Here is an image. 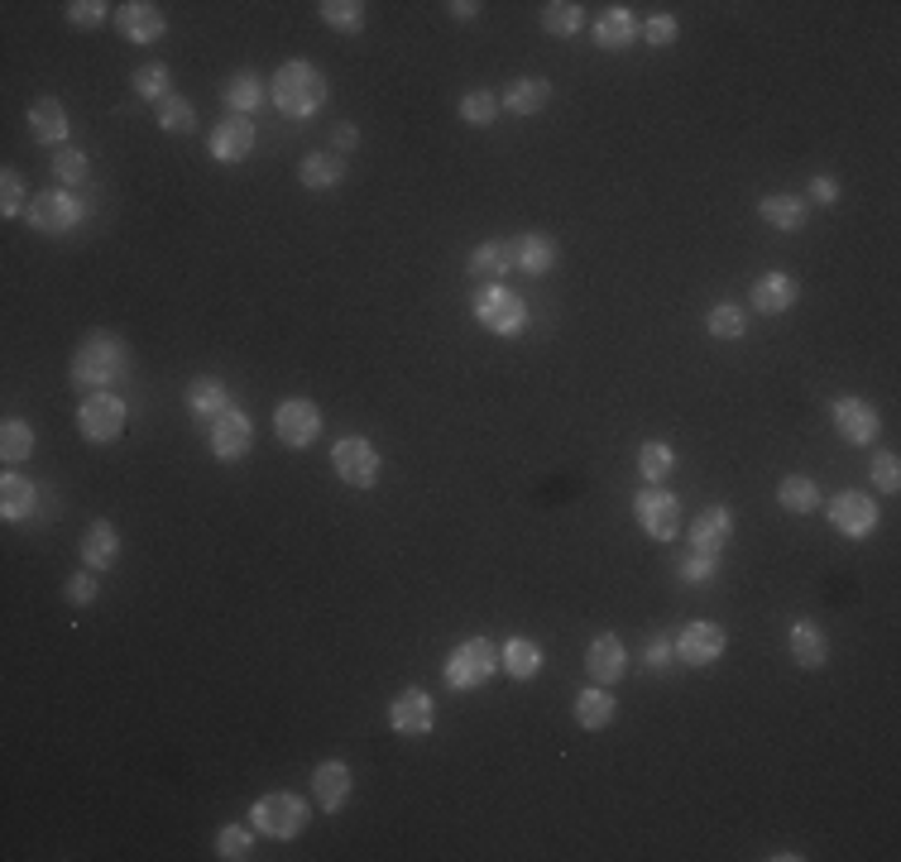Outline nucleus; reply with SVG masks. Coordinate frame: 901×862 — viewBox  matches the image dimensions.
<instances>
[{
  "label": "nucleus",
  "instance_id": "nucleus-28",
  "mask_svg": "<svg viewBox=\"0 0 901 862\" xmlns=\"http://www.w3.org/2000/svg\"><path fill=\"white\" fill-rule=\"evenodd\" d=\"M187 408H192V417H202V422L212 427L216 417L230 408V398H226V384H221V379H212V374H202V379H192V384H187Z\"/></svg>",
  "mask_w": 901,
  "mask_h": 862
},
{
  "label": "nucleus",
  "instance_id": "nucleus-46",
  "mask_svg": "<svg viewBox=\"0 0 901 862\" xmlns=\"http://www.w3.org/2000/svg\"><path fill=\"white\" fill-rule=\"evenodd\" d=\"M87 173H92V163H87V154H82V149H58V154H53V177H58V183L63 187H77V183H87Z\"/></svg>",
  "mask_w": 901,
  "mask_h": 862
},
{
  "label": "nucleus",
  "instance_id": "nucleus-32",
  "mask_svg": "<svg viewBox=\"0 0 901 862\" xmlns=\"http://www.w3.org/2000/svg\"><path fill=\"white\" fill-rule=\"evenodd\" d=\"M465 269H470V278H475L480 288H494L498 278H504V273L513 269V263H508V245L498 240V245H480V249H470Z\"/></svg>",
  "mask_w": 901,
  "mask_h": 862
},
{
  "label": "nucleus",
  "instance_id": "nucleus-27",
  "mask_svg": "<svg viewBox=\"0 0 901 862\" xmlns=\"http://www.w3.org/2000/svg\"><path fill=\"white\" fill-rule=\"evenodd\" d=\"M120 556V532L110 527L106 518L87 527V537H82V561H87V570H110Z\"/></svg>",
  "mask_w": 901,
  "mask_h": 862
},
{
  "label": "nucleus",
  "instance_id": "nucleus-2",
  "mask_svg": "<svg viewBox=\"0 0 901 862\" xmlns=\"http://www.w3.org/2000/svg\"><path fill=\"white\" fill-rule=\"evenodd\" d=\"M269 96H273V106H279L288 120H308V116H317V110L326 106V77L317 73L312 63L293 58V63H283L279 73H273Z\"/></svg>",
  "mask_w": 901,
  "mask_h": 862
},
{
  "label": "nucleus",
  "instance_id": "nucleus-40",
  "mask_svg": "<svg viewBox=\"0 0 901 862\" xmlns=\"http://www.w3.org/2000/svg\"><path fill=\"white\" fill-rule=\"evenodd\" d=\"M705 331H710L715 341H739L748 331V316H743V308H733V302H719V308H710V316H705Z\"/></svg>",
  "mask_w": 901,
  "mask_h": 862
},
{
  "label": "nucleus",
  "instance_id": "nucleus-31",
  "mask_svg": "<svg viewBox=\"0 0 901 862\" xmlns=\"http://www.w3.org/2000/svg\"><path fill=\"white\" fill-rule=\"evenodd\" d=\"M758 216L768 220L772 230H801L806 226V202L792 197V192H772V197L758 202Z\"/></svg>",
  "mask_w": 901,
  "mask_h": 862
},
{
  "label": "nucleus",
  "instance_id": "nucleus-54",
  "mask_svg": "<svg viewBox=\"0 0 901 862\" xmlns=\"http://www.w3.org/2000/svg\"><path fill=\"white\" fill-rule=\"evenodd\" d=\"M676 661V643H672V637H653V643H647V666H653V671H667V666Z\"/></svg>",
  "mask_w": 901,
  "mask_h": 862
},
{
  "label": "nucleus",
  "instance_id": "nucleus-15",
  "mask_svg": "<svg viewBox=\"0 0 901 862\" xmlns=\"http://www.w3.org/2000/svg\"><path fill=\"white\" fill-rule=\"evenodd\" d=\"M116 30L130 39V44H159V39L169 34V20H163V10L149 6V0H125V6H116Z\"/></svg>",
  "mask_w": 901,
  "mask_h": 862
},
{
  "label": "nucleus",
  "instance_id": "nucleus-41",
  "mask_svg": "<svg viewBox=\"0 0 901 862\" xmlns=\"http://www.w3.org/2000/svg\"><path fill=\"white\" fill-rule=\"evenodd\" d=\"M169 82H173V73L163 63H144V67H135V73H130V87L140 91L144 101H163V96H173Z\"/></svg>",
  "mask_w": 901,
  "mask_h": 862
},
{
  "label": "nucleus",
  "instance_id": "nucleus-3",
  "mask_svg": "<svg viewBox=\"0 0 901 862\" xmlns=\"http://www.w3.org/2000/svg\"><path fill=\"white\" fill-rule=\"evenodd\" d=\"M308 819H312L308 800L293 796V790H269V796H259L249 805V825L259 833H269V839H298L308 829Z\"/></svg>",
  "mask_w": 901,
  "mask_h": 862
},
{
  "label": "nucleus",
  "instance_id": "nucleus-22",
  "mask_svg": "<svg viewBox=\"0 0 901 862\" xmlns=\"http://www.w3.org/2000/svg\"><path fill=\"white\" fill-rule=\"evenodd\" d=\"M586 671L594 686H614V680H623V671H629V651H623V643L614 633L594 637L590 651H586Z\"/></svg>",
  "mask_w": 901,
  "mask_h": 862
},
{
  "label": "nucleus",
  "instance_id": "nucleus-34",
  "mask_svg": "<svg viewBox=\"0 0 901 862\" xmlns=\"http://www.w3.org/2000/svg\"><path fill=\"white\" fill-rule=\"evenodd\" d=\"M777 504L786 513H796V518H806V513L820 508V489H815V480H806V475H786L777 484Z\"/></svg>",
  "mask_w": 901,
  "mask_h": 862
},
{
  "label": "nucleus",
  "instance_id": "nucleus-24",
  "mask_svg": "<svg viewBox=\"0 0 901 862\" xmlns=\"http://www.w3.org/2000/svg\"><path fill=\"white\" fill-rule=\"evenodd\" d=\"M312 796H317V805H322L326 815L345 810V800H351V767H345L341 757L322 762V767L312 772Z\"/></svg>",
  "mask_w": 901,
  "mask_h": 862
},
{
  "label": "nucleus",
  "instance_id": "nucleus-39",
  "mask_svg": "<svg viewBox=\"0 0 901 862\" xmlns=\"http://www.w3.org/2000/svg\"><path fill=\"white\" fill-rule=\"evenodd\" d=\"M259 101H265V82H259V73H235L230 87H226V106L230 116H249Z\"/></svg>",
  "mask_w": 901,
  "mask_h": 862
},
{
  "label": "nucleus",
  "instance_id": "nucleus-47",
  "mask_svg": "<svg viewBox=\"0 0 901 862\" xmlns=\"http://www.w3.org/2000/svg\"><path fill=\"white\" fill-rule=\"evenodd\" d=\"M249 853H255V839H249V829L240 825H226L216 833V858H226V862H245Z\"/></svg>",
  "mask_w": 901,
  "mask_h": 862
},
{
  "label": "nucleus",
  "instance_id": "nucleus-12",
  "mask_svg": "<svg viewBox=\"0 0 901 862\" xmlns=\"http://www.w3.org/2000/svg\"><path fill=\"white\" fill-rule=\"evenodd\" d=\"M725 647H729V633L719 628V623H710V618H696V623H686L682 628V637H676V661L682 666H710V661H719L725 657Z\"/></svg>",
  "mask_w": 901,
  "mask_h": 862
},
{
  "label": "nucleus",
  "instance_id": "nucleus-11",
  "mask_svg": "<svg viewBox=\"0 0 901 862\" xmlns=\"http://www.w3.org/2000/svg\"><path fill=\"white\" fill-rule=\"evenodd\" d=\"M273 431H279L283 446L308 451L312 441L322 437V412H317V402H308V398H288L273 408Z\"/></svg>",
  "mask_w": 901,
  "mask_h": 862
},
{
  "label": "nucleus",
  "instance_id": "nucleus-37",
  "mask_svg": "<svg viewBox=\"0 0 901 862\" xmlns=\"http://www.w3.org/2000/svg\"><path fill=\"white\" fill-rule=\"evenodd\" d=\"M580 24H586V6H576V0H551V6H543V30L547 34L571 39Z\"/></svg>",
  "mask_w": 901,
  "mask_h": 862
},
{
  "label": "nucleus",
  "instance_id": "nucleus-10",
  "mask_svg": "<svg viewBox=\"0 0 901 862\" xmlns=\"http://www.w3.org/2000/svg\"><path fill=\"white\" fill-rule=\"evenodd\" d=\"M206 446H212V455L221 465H235V461H245L249 446H255V422L240 412V408H226L212 422V431H206Z\"/></svg>",
  "mask_w": 901,
  "mask_h": 862
},
{
  "label": "nucleus",
  "instance_id": "nucleus-55",
  "mask_svg": "<svg viewBox=\"0 0 901 862\" xmlns=\"http://www.w3.org/2000/svg\"><path fill=\"white\" fill-rule=\"evenodd\" d=\"M331 144H336V149H331V154H351V149L360 144V130H355V125H336V134H331Z\"/></svg>",
  "mask_w": 901,
  "mask_h": 862
},
{
  "label": "nucleus",
  "instance_id": "nucleus-51",
  "mask_svg": "<svg viewBox=\"0 0 901 862\" xmlns=\"http://www.w3.org/2000/svg\"><path fill=\"white\" fill-rule=\"evenodd\" d=\"M63 600H67V604H77V608H87V604L96 600V575H92V570H77V575H67Z\"/></svg>",
  "mask_w": 901,
  "mask_h": 862
},
{
  "label": "nucleus",
  "instance_id": "nucleus-16",
  "mask_svg": "<svg viewBox=\"0 0 901 862\" xmlns=\"http://www.w3.org/2000/svg\"><path fill=\"white\" fill-rule=\"evenodd\" d=\"M686 541H690V551H710L719 556L733 541V513L725 504H710V508H700L696 518H690L686 527Z\"/></svg>",
  "mask_w": 901,
  "mask_h": 862
},
{
  "label": "nucleus",
  "instance_id": "nucleus-17",
  "mask_svg": "<svg viewBox=\"0 0 901 862\" xmlns=\"http://www.w3.org/2000/svg\"><path fill=\"white\" fill-rule=\"evenodd\" d=\"M835 431L849 446H872V437H878V408L872 402H864V398H835Z\"/></svg>",
  "mask_w": 901,
  "mask_h": 862
},
{
  "label": "nucleus",
  "instance_id": "nucleus-9",
  "mask_svg": "<svg viewBox=\"0 0 901 862\" xmlns=\"http://www.w3.org/2000/svg\"><path fill=\"white\" fill-rule=\"evenodd\" d=\"M331 470H336V480H345L351 489H374L384 461L365 437H345V441H336V451H331Z\"/></svg>",
  "mask_w": 901,
  "mask_h": 862
},
{
  "label": "nucleus",
  "instance_id": "nucleus-50",
  "mask_svg": "<svg viewBox=\"0 0 901 862\" xmlns=\"http://www.w3.org/2000/svg\"><path fill=\"white\" fill-rule=\"evenodd\" d=\"M872 484H878L882 494H897V489H901V465H897L892 451L872 455Z\"/></svg>",
  "mask_w": 901,
  "mask_h": 862
},
{
  "label": "nucleus",
  "instance_id": "nucleus-36",
  "mask_svg": "<svg viewBox=\"0 0 901 862\" xmlns=\"http://www.w3.org/2000/svg\"><path fill=\"white\" fill-rule=\"evenodd\" d=\"M341 177H345V163L336 154H308V159H302V169H298V183L312 187V192L336 187Z\"/></svg>",
  "mask_w": 901,
  "mask_h": 862
},
{
  "label": "nucleus",
  "instance_id": "nucleus-43",
  "mask_svg": "<svg viewBox=\"0 0 901 862\" xmlns=\"http://www.w3.org/2000/svg\"><path fill=\"white\" fill-rule=\"evenodd\" d=\"M159 125L169 134H192L197 130V110H192V101H183V96H163L159 101Z\"/></svg>",
  "mask_w": 901,
  "mask_h": 862
},
{
  "label": "nucleus",
  "instance_id": "nucleus-35",
  "mask_svg": "<svg viewBox=\"0 0 901 862\" xmlns=\"http://www.w3.org/2000/svg\"><path fill=\"white\" fill-rule=\"evenodd\" d=\"M30 455H34V427L20 422V417H6V427H0V461L20 465Z\"/></svg>",
  "mask_w": 901,
  "mask_h": 862
},
{
  "label": "nucleus",
  "instance_id": "nucleus-56",
  "mask_svg": "<svg viewBox=\"0 0 901 862\" xmlns=\"http://www.w3.org/2000/svg\"><path fill=\"white\" fill-rule=\"evenodd\" d=\"M447 10H451L455 20H475V15H480V6H475V0H451Z\"/></svg>",
  "mask_w": 901,
  "mask_h": 862
},
{
  "label": "nucleus",
  "instance_id": "nucleus-48",
  "mask_svg": "<svg viewBox=\"0 0 901 862\" xmlns=\"http://www.w3.org/2000/svg\"><path fill=\"white\" fill-rule=\"evenodd\" d=\"M455 110H461V120H465V125H494V116H498V96H490V91H465Z\"/></svg>",
  "mask_w": 901,
  "mask_h": 862
},
{
  "label": "nucleus",
  "instance_id": "nucleus-18",
  "mask_svg": "<svg viewBox=\"0 0 901 862\" xmlns=\"http://www.w3.org/2000/svg\"><path fill=\"white\" fill-rule=\"evenodd\" d=\"M24 120H30V134L39 139V144H53V149H63V144H67V130H73V120H67V106L58 101V96H39V101H30Z\"/></svg>",
  "mask_w": 901,
  "mask_h": 862
},
{
  "label": "nucleus",
  "instance_id": "nucleus-23",
  "mask_svg": "<svg viewBox=\"0 0 901 862\" xmlns=\"http://www.w3.org/2000/svg\"><path fill=\"white\" fill-rule=\"evenodd\" d=\"M637 39H643V24L633 20L629 6H609L600 15V24H594V44L604 53H623V49H633Z\"/></svg>",
  "mask_w": 901,
  "mask_h": 862
},
{
  "label": "nucleus",
  "instance_id": "nucleus-1",
  "mask_svg": "<svg viewBox=\"0 0 901 862\" xmlns=\"http://www.w3.org/2000/svg\"><path fill=\"white\" fill-rule=\"evenodd\" d=\"M125 374H130V351H125L120 336H106V331L87 336L73 355V384L82 394H116Z\"/></svg>",
  "mask_w": 901,
  "mask_h": 862
},
{
  "label": "nucleus",
  "instance_id": "nucleus-42",
  "mask_svg": "<svg viewBox=\"0 0 901 862\" xmlns=\"http://www.w3.org/2000/svg\"><path fill=\"white\" fill-rule=\"evenodd\" d=\"M317 10H322V20L331 30H345V34L365 30V6H360V0H322Z\"/></svg>",
  "mask_w": 901,
  "mask_h": 862
},
{
  "label": "nucleus",
  "instance_id": "nucleus-26",
  "mask_svg": "<svg viewBox=\"0 0 901 862\" xmlns=\"http://www.w3.org/2000/svg\"><path fill=\"white\" fill-rule=\"evenodd\" d=\"M614 694H609V686H590V690H580L576 694V724L580 729H590V733H600L614 724Z\"/></svg>",
  "mask_w": 901,
  "mask_h": 862
},
{
  "label": "nucleus",
  "instance_id": "nucleus-29",
  "mask_svg": "<svg viewBox=\"0 0 901 862\" xmlns=\"http://www.w3.org/2000/svg\"><path fill=\"white\" fill-rule=\"evenodd\" d=\"M498 666H504L513 680H533L543 671V647H537L533 637H508V643L498 647Z\"/></svg>",
  "mask_w": 901,
  "mask_h": 862
},
{
  "label": "nucleus",
  "instance_id": "nucleus-53",
  "mask_svg": "<svg viewBox=\"0 0 901 862\" xmlns=\"http://www.w3.org/2000/svg\"><path fill=\"white\" fill-rule=\"evenodd\" d=\"M806 206H835L839 202V183L835 177H811V187H806V197H801Z\"/></svg>",
  "mask_w": 901,
  "mask_h": 862
},
{
  "label": "nucleus",
  "instance_id": "nucleus-19",
  "mask_svg": "<svg viewBox=\"0 0 901 862\" xmlns=\"http://www.w3.org/2000/svg\"><path fill=\"white\" fill-rule=\"evenodd\" d=\"M206 149H212L216 163H240L249 149H255V125H249V116L216 120V130H212V139H206Z\"/></svg>",
  "mask_w": 901,
  "mask_h": 862
},
{
  "label": "nucleus",
  "instance_id": "nucleus-8",
  "mask_svg": "<svg viewBox=\"0 0 901 862\" xmlns=\"http://www.w3.org/2000/svg\"><path fill=\"white\" fill-rule=\"evenodd\" d=\"M77 431L92 441V446H110L120 441L125 431V402L116 394H87L77 408Z\"/></svg>",
  "mask_w": 901,
  "mask_h": 862
},
{
  "label": "nucleus",
  "instance_id": "nucleus-4",
  "mask_svg": "<svg viewBox=\"0 0 901 862\" xmlns=\"http://www.w3.org/2000/svg\"><path fill=\"white\" fill-rule=\"evenodd\" d=\"M475 322L490 331V336H518V331H528V302L504 283L480 288L475 293Z\"/></svg>",
  "mask_w": 901,
  "mask_h": 862
},
{
  "label": "nucleus",
  "instance_id": "nucleus-21",
  "mask_svg": "<svg viewBox=\"0 0 901 862\" xmlns=\"http://www.w3.org/2000/svg\"><path fill=\"white\" fill-rule=\"evenodd\" d=\"M796 298H801V283L792 273H762L758 283H753V312L758 316H782V312H792L796 308Z\"/></svg>",
  "mask_w": 901,
  "mask_h": 862
},
{
  "label": "nucleus",
  "instance_id": "nucleus-20",
  "mask_svg": "<svg viewBox=\"0 0 901 862\" xmlns=\"http://www.w3.org/2000/svg\"><path fill=\"white\" fill-rule=\"evenodd\" d=\"M504 245H508V263H513V269H523L528 278L547 273L551 263H557V240H551V235H543V230L513 235V240H504Z\"/></svg>",
  "mask_w": 901,
  "mask_h": 862
},
{
  "label": "nucleus",
  "instance_id": "nucleus-25",
  "mask_svg": "<svg viewBox=\"0 0 901 862\" xmlns=\"http://www.w3.org/2000/svg\"><path fill=\"white\" fill-rule=\"evenodd\" d=\"M786 647H792V661L806 666V671H820V666L829 661V637L825 628H815V623H792V633H786Z\"/></svg>",
  "mask_w": 901,
  "mask_h": 862
},
{
  "label": "nucleus",
  "instance_id": "nucleus-52",
  "mask_svg": "<svg viewBox=\"0 0 901 862\" xmlns=\"http://www.w3.org/2000/svg\"><path fill=\"white\" fill-rule=\"evenodd\" d=\"M676 34H682V30H676V20H672V15L643 20V39H647L653 49H672V44H676Z\"/></svg>",
  "mask_w": 901,
  "mask_h": 862
},
{
  "label": "nucleus",
  "instance_id": "nucleus-38",
  "mask_svg": "<svg viewBox=\"0 0 901 862\" xmlns=\"http://www.w3.org/2000/svg\"><path fill=\"white\" fill-rule=\"evenodd\" d=\"M637 470H643L647 484H662L676 470V451L667 441H643V446H637Z\"/></svg>",
  "mask_w": 901,
  "mask_h": 862
},
{
  "label": "nucleus",
  "instance_id": "nucleus-13",
  "mask_svg": "<svg viewBox=\"0 0 901 862\" xmlns=\"http://www.w3.org/2000/svg\"><path fill=\"white\" fill-rule=\"evenodd\" d=\"M389 724L398 739H427L437 724V704L427 690H398L394 704H389Z\"/></svg>",
  "mask_w": 901,
  "mask_h": 862
},
{
  "label": "nucleus",
  "instance_id": "nucleus-5",
  "mask_svg": "<svg viewBox=\"0 0 901 862\" xmlns=\"http://www.w3.org/2000/svg\"><path fill=\"white\" fill-rule=\"evenodd\" d=\"M498 671V647L490 637H465L447 657V686L451 690H480Z\"/></svg>",
  "mask_w": 901,
  "mask_h": 862
},
{
  "label": "nucleus",
  "instance_id": "nucleus-6",
  "mask_svg": "<svg viewBox=\"0 0 901 862\" xmlns=\"http://www.w3.org/2000/svg\"><path fill=\"white\" fill-rule=\"evenodd\" d=\"M82 216H87V202H77L67 187L39 192V197L30 202V212H24V220H30V230H39V235H67V230H73Z\"/></svg>",
  "mask_w": 901,
  "mask_h": 862
},
{
  "label": "nucleus",
  "instance_id": "nucleus-33",
  "mask_svg": "<svg viewBox=\"0 0 901 862\" xmlns=\"http://www.w3.org/2000/svg\"><path fill=\"white\" fill-rule=\"evenodd\" d=\"M547 101H551V82L547 77H518L504 91V106L513 110V116H537V110H547Z\"/></svg>",
  "mask_w": 901,
  "mask_h": 862
},
{
  "label": "nucleus",
  "instance_id": "nucleus-14",
  "mask_svg": "<svg viewBox=\"0 0 901 862\" xmlns=\"http://www.w3.org/2000/svg\"><path fill=\"white\" fill-rule=\"evenodd\" d=\"M829 522H835V532H844V537H868L872 527H878V504H872V494H864V489H844V494H835V504H829Z\"/></svg>",
  "mask_w": 901,
  "mask_h": 862
},
{
  "label": "nucleus",
  "instance_id": "nucleus-45",
  "mask_svg": "<svg viewBox=\"0 0 901 862\" xmlns=\"http://www.w3.org/2000/svg\"><path fill=\"white\" fill-rule=\"evenodd\" d=\"M676 575H682V585H710V580L719 575V556H710V551H686L682 561H676Z\"/></svg>",
  "mask_w": 901,
  "mask_h": 862
},
{
  "label": "nucleus",
  "instance_id": "nucleus-44",
  "mask_svg": "<svg viewBox=\"0 0 901 862\" xmlns=\"http://www.w3.org/2000/svg\"><path fill=\"white\" fill-rule=\"evenodd\" d=\"M30 192H24V177L15 173V169H6V173H0V216H6V220H15V216H24V212H30Z\"/></svg>",
  "mask_w": 901,
  "mask_h": 862
},
{
  "label": "nucleus",
  "instance_id": "nucleus-49",
  "mask_svg": "<svg viewBox=\"0 0 901 862\" xmlns=\"http://www.w3.org/2000/svg\"><path fill=\"white\" fill-rule=\"evenodd\" d=\"M106 15H116L106 0H73L67 6V24H77V30H96V24H106Z\"/></svg>",
  "mask_w": 901,
  "mask_h": 862
},
{
  "label": "nucleus",
  "instance_id": "nucleus-30",
  "mask_svg": "<svg viewBox=\"0 0 901 862\" xmlns=\"http://www.w3.org/2000/svg\"><path fill=\"white\" fill-rule=\"evenodd\" d=\"M34 504H39V489L24 475H15L10 470L6 480H0V518L6 522H20V518H30L34 513Z\"/></svg>",
  "mask_w": 901,
  "mask_h": 862
},
{
  "label": "nucleus",
  "instance_id": "nucleus-7",
  "mask_svg": "<svg viewBox=\"0 0 901 862\" xmlns=\"http://www.w3.org/2000/svg\"><path fill=\"white\" fill-rule=\"evenodd\" d=\"M633 518L647 537L672 541L676 532H682V498H676L672 489H662V484H653V489H643L633 498Z\"/></svg>",
  "mask_w": 901,
  "mask_h": 862
}]
</instances>
